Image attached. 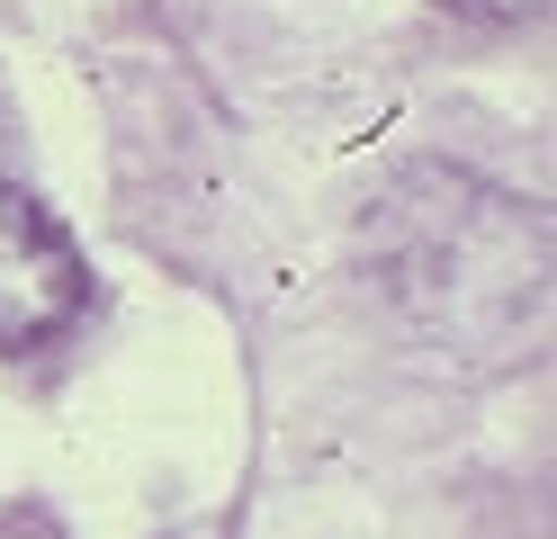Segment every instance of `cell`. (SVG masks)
Returning a JSON list of instances; mask_svg holds the SVG:
<instances>
[{
  "instance_id": "cell-1",
  "label": "cell",
  "mask_w": 557,
  "mask_h": 539,
  "mask_svg": "<svg viewBox=\"0 0 557 539\" xmlns=\"http://www.w3.org/2000/svg\"><path fill=\"white\" fill-rule=\"evenodd\" d=\"M90 306V261L46 198L0 180V351H37Z\"/></svg>"
}]
</instances>
